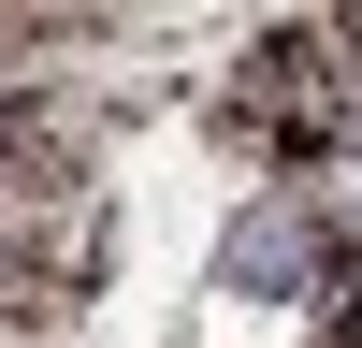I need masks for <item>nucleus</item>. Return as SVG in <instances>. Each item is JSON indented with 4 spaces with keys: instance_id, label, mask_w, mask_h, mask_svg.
<instances>
[{
    "instance_id": "1",
    "label": "nucleus",
    "mask_w": 362,
    "mask_h": 348,
    "mask_svg": "<svg viewBox=\"0 0 362 348\" xmlns=\"http://www.w3.org/2000/svg\"><path fill=\"white\" fill-rule=\"evenodd\" d=\"M73 232H87V189H73L58 116L0 102V276H73Z\"/></svg>"
},
{
    "instance_id": "2",
    "label": "nucleus",
    "mask_w": 362,
    "mask_h": 348,
    "mask_svg": "<svg viewBox=\"0 0 362 348\" xmlns=\"http://www.w3.org/2000/svg\"><path fill=\"white\" fill-rule=\"evenodd\" d=\"M319 247H334V232H319L305 203H276V218H247V247H232V276H319Z\"/></svg>"
}]
</instances>
